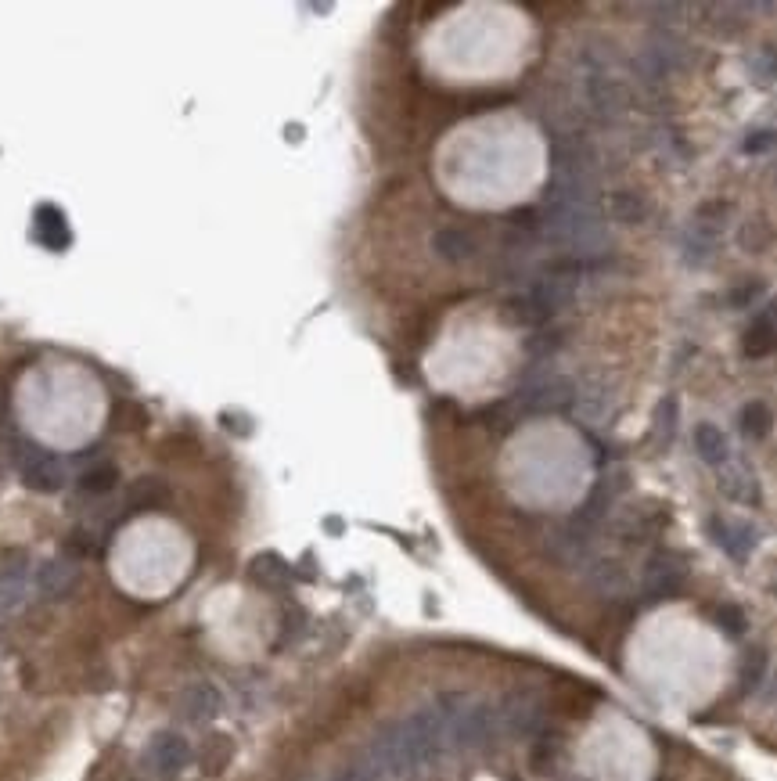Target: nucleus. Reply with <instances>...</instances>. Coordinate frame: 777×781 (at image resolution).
<instances>
[{
  "label": "nucleus",
  "mask_w": 777,
  "mask_h": 781,
  "mask_svg": "<svg viewBox=\"0 0 777 781\" xmlns=\"http://www.w3.org/2000/svg\"><path fill=\"white\" fill-rule=\"evenodd\" d=\"M501 731L497 706L490 702H461V710L450 717V746L454 749H483Z\"/></svg>",
  "instance_id": "nucleus-1"
},
{
  "label": "nucleus",
  "mask_w": 777,
  "mask_h": 781,
  "mask_svg": "<svg viewBox=\"0 0 777 781\" xmlns=\"http://www.w3.org/2000/svg\"><path fill=\"white\" fill-rule=\"evenodd\" d=\"M15 465H18V476H22V486H26V490H33V494H58V490L65 486L62 461L54 458L51 450L36 447L33 440L18 443Z\"/></svg>",
  "instance_id": "nucleus-2"
},
{
  "label": "nucleus",
  "mask_w": 777,
  "mask_h": 781,
  "mask_svg": "<svg viewBox=\"0 0 777 781\" xmlns=\"http://www.w3.org/2000/svg\"><path fill=\"white\" fill-rule=\"evenodd\" d=\"M684 580H688L684 558L673 555V551H655L641 569V598L648 605L666 602V598H673L684 587Z\"/></svg>",
  "instance_id": "nucleus-3"
},
{
  "label": "nucleus",
  "mask_w": 777,
  "mask_h": 781,
  "mask_svg": "<svg viewBox=\"0 0 777 781\" xmlns=\"http://www.w3.org/2000/svg\"><path fill=\"white\" fill-rule=\"evenodd\" d=\"M576 400V386L562 375H544V378H529L526 386L518 389L515 404L522 411L536 414V411H562Z\"/></svg>",
  "instance_id": "nucleus-4"
},
{
  "label": "nucleus",
  "mask_w": 777,
  "mask_h": 781,
  "mask_svg": "<svg viewBox=\"0 0 777 781\" xmlns=\"http://www.w3.org/2000/svg\"><path fill=\"white\" fill-rule=\"evenodd\" d=\"M709 537H713L716 548L724 551L727 558H734V562H749V555L756 551V544H760L756 526H749V522H742V519H724V515H713V519H709Z\"/></svg>",
  "instance_id": "nucleus-5"
},
{
  "label": "nucleus",
  "mask_w": 777,
  "mask_h": 781,
  "mask_svg": "<svg viewBox=\"0 0 777 781\" xmlns=\"http://www.w3.org/2000/svg\"><path fill=\"white\" fill-rule=\"evenodd\" d=\"M220 710H224V695H220V688L209 681H191L180 688L177 695V713L184 720H191V724H206V720L220 717Z\"/></svg>",
  "instance_id": "nucleus-6"
},
{
  "label": "nucleus",
  "mask_w": 777,
  "mask_h": 781,
  "mask_svg": "<svg viewBox=\"0 0 777 781\" xmlns=\"http://www.w3.org/2000/svg\"><path fill=\"white\" fill-rule=\"evenodd\" d=\"M191 756L195 753H191L188 738H180L177 731H162L148 746V764H152L155 774H180L191 764Z\"/></svg>",
  "instance_id": "nucleus-7"
},
{
  "label": "nucleus",
  "mask_w": 777,
  "mask_h": 781,
  "mask_svg": "<svg viewBox=\"0 0 777 781\" xmlns=\"http://www.w3.org/2000/svg\"><path fill=\"white\" fill-rule=\"evenodd\" d=\"M497 717H501V731L522 738V735H533V731L540 728L544 710H540V702H536L533 695L518 692V695H511V699H504V706H497Z\"/></svg>",
  "instance_id": "nucleus-8"
},
{
  "label": "nucleus",
  "mask_w": 777,
  "mask_h": 781,
  "mask_svg": "<svg viewBox=\"0 0 777 781\" xmlns=\"http://www.w3.org/2000/svg\"><path fill=\"white\" fill-rule=\"evenodd\" d=\"M76 580H80V566H76L72 558H51V562H44L40 573H36V591H40V598H47V602H62L65 594L76 587Z\"/></svg>",
  "instance_id": "nucleus-9"
},
{
  "label": "nucleus",
  "mask_w": 777,
  "mask_h": 781,
  "mask_svg": "<svg viewBox=\"0 0 777 781\" xmlns=\"http://www.w3.org/2000/svg\"><path fill=\"white\" fill-rule=\"evenodd\" d=\"M33 234H36V242L44 245V249H51V252H65V249L72 245L69 220H65L62 209L51 206V202L36 206V213H33Z\"/></svg>",
  "instance_id": "nucleus-10"
},
{
  "label": "nucleus",
  "mask_w": 777,
  "mask_h": 781,
  "mask_svg": "<svg viewBox=\"0 0 777 781\" xmlns=\"http://www.w3.org/2000/svg\"><path fill=\"white\" fill-rule=\"evenodd\" d=\"M249 576L252 584L267 587V591H285L295 580V569L281 555H274V551H263V555H256L249 562Z\"/></svg>",
  "instance_id": "nucleus-11"
},
{
  "label": "nucleus",
  "mask_w": 777,
  "mask_h": 781,
  "mask_svg": "<svg viewBox=\"0 0 777 781\" xmlns=\"http://www.w3.org/2000/svg\"><path fill=\"white\" fill-rule=\"evenodd\" d=\"M720 490H724L727 501L760 504V479L752 476L745 465H727L724 472H720Z\"/></svg>",
  "instance_id": "nucleus-12"
},
{
  "label": "nucleus",
  "mask_w": 777,
  "mask_h": 781,
  "mask_svg": "<svg viewBox=\"0 0 777 781\" xmlns=\"http://www.w3.org/2000/svg\"><path fill=\"white\" fill-rule=\"evenodd\" d=\"M587 584L598 594H605V598H619V594L630 591V576H626V569L619 566V562L601 558V562H594V566L587 569Z\"/></svg>",
  "instance_id": "nucleus-13"
},
{
  "label": "nucleus",
  "mask_w": 777,
  "mask_h": 781,
  "mask_svg": "<svg viewBox=\"0 0 777 781\" xmlns=\"http://www.w3.org/2000/svg\"><path fill=\"white\" fill-rule=\"evenodd\" d=\"M432 249H436L447 263H465L475 256L479 242H475L465 227H443V231H436V238H432Z\"/></svg>",
  "instance_id": "nucleus-14"
},
{
  "label": "nucleus",
  "mask_w": 777,
  "mask_h": 781,
  "mask_svg": "<svg viewBox=\"0 0 777 781\" xmlns=\"http://www.w3.org/2000/svg\"><path fill=\"white\" fill-rule=\"evenodd\" d=\"M26 591H29L26 566L0 569V616H11L15 609H22V602H26Z\"/></svg>",
  "instance_id": "nucleus-15"
},
{
  "label": "nucleus",
  "mask_w": 777,
  "mask_h": 781,
  "mask_svg": "<svg viewBox=\"0 0 777 781\" xmlns=\"http://www.w3.org/2000/svg\"><path fill=\"white\" fill-rule=\"evenodd\" d=\"M170 501V490H166V483L162 479H155V476H144V479H137L134 486H130V508L134 512H159L162 504Z\"/></svg>",
  "instance_id": "nucleus-16"
},
{
  "label": "nucleus",
  "mask_w": 777,
  "mask_h": 781,
  "mask_svg": "<svg viewBox=\"0 0 777 781\" xmlns=\"http://www.w3.org/2000/svg\"><path fill=\"white\" fill-rule=\"evenodd\" d=\"M695 454L706 465H724L727 461V436L724 429H716L713 422H702L695 429Z\"/></svg>",
  "instance_id": "nucleus-17"
},
{
  "label": "nucleus",
  "mask_w": 777,
  "mask_h": 781,
  "mask_svg": "<svg viewBox=\"0 0 777 781\" xmlns=\"http://www.w3.org/2000/svg\"><path fill=\"white\" fill-rule=\"evenodd\" d=\"M234 760V742L227 735H209L198 746V767L206 774H220Z\"/></svg>",
  "instance_id": "nucleus-18"
},
{
  "label": "nucleus",
  "mask_w": 777,
  "mask_h": 781,
  "mask_svg": "<svg viewBox=\"0 0 777 781\" xmlns=\"http://www.w3.org/2000/svg\"><path fill=\"white\" fill-rule=\"evenodd\" d=\"M119 483V468L112 461H98V465H87L80 472V490L90 497H105L112 494Z\"/></svg>",
  "instance_id": "nucleus-19"
},
{
  "label": "nucleus",
  "mask_w": 777,
  "mask_h": 781,
  "mask_svg": "<svg viewBox=\"0 0 777 781\" xmlns=\"http://www.w3.org/2000/svg\"><path fill=\"white\" fill-rule=\"evenodd\" d=\"M745 357L760 360V357H770L777 350V324L770 317H760V321H752V328L745 332V342H742Z\"/></svg>",
  "instance_id": "nucleus-20"
},
{
  "label": "nucleus",
  "mask_w": 777,
  "mask_h": 781,
  "mask_svg": "<svg viewBox=\"0 0 777 781\" xmlns=\"http://www.w3.org/2000/svg\"><path fill=\"white\" fill-rule=\"evenodd\" d=\"M662 522H666V515L655 508V512H630V515H623L619 519V537L623 540H648V537H655V533L662 530Z\"/></svg>",
  "instance_id": "nucleus-21"
},
{
  "label": "nucleus",
  "mask_w": 777,
  "mask_h": 781,
  "mask_svg": "<svg viewBox=\"0 0 777 781\" xmlns=\"http://www.w3.org/2000/svg\"><path fill=\"white\" fill-rule=\"evenodd\" d=\"M608 213L619 224H641L644 216H648V202L637 191H612L608 195Z\"/></svg>",
  "instance_id": "nucleus-22"
},
{
  "label": "nucleus",
  "mask_w": 777,
  "mask_h": 781,
  "mask_svg": "<svg viewBox=\"0 0 777 781\" xmlns=\"http://www.w3.org/2000/svg\"><path fill=\"white\" fill-rule=\"evenodd\" d=\"M590 90V101L601 108V112H623L626 108V90L619 87L616 80H608V76H594L587 83Z\"/></svg>",
  "instance_id": "nucleus-23"
},
{
  "label": "nucleus",
  "mask_w": 777,
  "mask_h": 781,
  "mask_svg": "<svg viewBox=\"0 0 777 781\" xmlns=\"http://www.w3.org/2000/svg\"><path fill=\"white\" fill-rule=\"evenodd\" d=\"M770 429H774V414L763 400H752V404L742 407V436L749 440H767Z\"/></svg>",
  "instance_id": "nucleus-24"
},
{
  "label": "nucleus",
  "mask_w": 777,
  "mask_h": 781,
  "mask_svg": "<svg viewBox=\"0 0 777 781\" xmlns=\"http://www.w3.org/2000/svg\"><path fill=\"white\" fill-rule=\"evenodd\" d=\"M763 677H767V652H763V648H749L742 659V670H738V688H742V695L756 692L763 684Z\"/></svg>",
  "instance_id": "nucleus-25"
},
{
  "label": "nucleus",
  "mask_w": 777,
  "mask_h": 781,
  "mask_svg": "<svg viewBox=\"0 0 777 781\" xmlns=\"http://www.w3.org/2000/svg\"><path fill=\"white\" fill-rule=\"evenodd\" d=\"M504 314H508V321H515V324H526V328H540V324H547L551 317L540 310V306L533 303V296H515V299H508V306H504Z\"/></svg>",
  "instance_id": "nucleus-26"
},
{
  "label": "nucleus",
  "mask_w": 777,
  "mask_h": 781,
  "mask_svg": "<svg viewBox=\"0 0 777 781\" xmlns=\"http://www.w3.org/2000/svg\"><path fill=\"white\" fill-rule=\"evenodd\" d=\"M673 432H677V400H673V396H666V400L659 404V411H655L652 440L659 443V447H666V443L673 440Z\"/></svg>",
  "instance_id": "nucleus-27"
},
{
  "label": "nucleus",
  "mask_w": 777,
  "mask_h": 781,
  "mask_svg": "<svg viewBox=\"0 0 777 781\" xmlns=\"http://www.w3.org/2000/svg\"><path fill=\"white\" fill-rule=\"evenodd\" d=\"M713 620H716V627L724 630V634H731V638H742L745 627H749V620H745V612L738 609V605H731V602L716 605Z\"/></svg>",
  "instance_id": "nucleus-28"
},
{
  "label": "nucleus",
  "mask_w": 777,
  "mask_h": 781,
  "mask_svg": "<svg viewBox=\"0 0 777 781\" xmlns=\"http://www.w3.org/2000/svg\"><path fill=\"white\" fill-rule=\"evenodd\" d=\"M144 425V411L134 404V400H119L112 407V429L116 432H130V429H141Z\"/></svg>",
  "instance_id": "nucleus-29"
},
{
  "label": "nucleus",
  "mask_w": 777,
  "mask_h": 781,
  "mask_svg": "<svg viewBox=\"0 0 777 781\" xmlns=\"http://www.w3.org/2000/svg\"><path fill=\"white\" fill-rule=\"evenodd\" d=\"M558 749H562L558 735H540V742H536V749H533V767H536V771H547V767L558 760Z\"/></svg>",
  "instance_id": "nucleus-30"
},
{
  "label": "nucleus",
  "mask_w": 777,
  "mask_h": 781,
  "mask_svg": "<svg viewBox=\"0 0 777 781\" xmlns=\"http://www.w3.org/2000/svg\"><path fill=\"white\" fill-rule=\"evenodd\" d=\"M760 296H763V281H745V285L727 292V303H731L734 310H745V306H752Z\"/></svg>",
  "instance_id": "nucleus-31"
},
{
  "label": "nucleus",
  "mask_w": 777,
  "mask_h": 781,
  "mask_svg": "<svg viewBox=\"0 0 777 781\" xmlns=\"http://www.w3.org/2000/svg\"><path fill=\"white\" fill-rule=\"evenodd\" d=\"M774 141H777L774 130H756L752 137H745L742 148H745L749 155H760V152H770V148H774Z\"/></svg>",
  "instance_id": "nucleus-32"
},
{
  "label": "nucleus",
  "mask_w": 777,
  "mask_h": 781,
  "mask_svg": "<svg viewBox=\"0 0 777 781\" xmlns=\"http://www.w3.org/2000/svg\"><path fill=\"white\" fill-rule=\"evenodd\" d=\"M558 346H562V335L558 332H540L526 342L529 353H551V350H558Z\"/></svg>",
  "instance_id": "nucleus-33"
},
{
  "label": "nucleus",
  "mask_w": 777,
  "mask_h": 781,
  "mask_svg": "<svg viewBox=\"0 0 777 781\" xmlns=\"http://www.w3.org/2000/svg\"><path fill=\"white\" fill-rule=\"evenodd\" d=\"M220 422H224V429H231L234 436H252V422H249V418H245V414L227 411L224 418H220Z\"/></svg>",
  "instance_id": "nucleus-34"
},
{
  "label": "nucleus",
  "mask_w": 777,
  "mask_h": 781,
  "mask_svg": "<svg viewBox=\"0 0 777 781\" xmlns=\"http://www.w3.org/2000/svg\"><path fill=\"white\" fill-rule=\"evenodd\" d=\"M0 411H4V393H0Z\"/></svg>",
  "instance_id": "nucleus-35"
}]
</instances>
